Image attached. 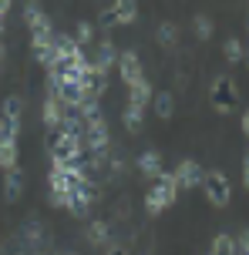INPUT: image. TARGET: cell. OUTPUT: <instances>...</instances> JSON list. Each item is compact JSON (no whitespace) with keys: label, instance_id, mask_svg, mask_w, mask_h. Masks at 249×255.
<instances>
[{"label":"cell","instance_id":"6da1fadb","mask_svg":"<svg viewBox=\"0 0 249 255\" xmlns=\"http://www.w3.org/2000/svg\"><path fill=\"white\" fill-rule=\"evenodd\" d=\"M175 198H179L175 175H172V171H162L155 178V185L148 188V195H145V212H148V215H162L169 205H175Z\"/></svg>","mask_w":249,"mask_h":255},{"label":"cell","instance_id":"7a4b0ae2","mask_svg":"<svg viewBox=\"0 0 249 255\" xmlns=\"http://www.w3.org/2000/svg\"><path fill=\"white\" fill-rule=\"evenodd\" d=\"M47 151H51V161H57V165H71V161H81L84 141L67 138L64 131H51V134H47Z\"/></svg>","mask_w":249,"mask_h":255},{"label":"cell","instance_id":"3957f363","mask_svg":"<svg viewBox=\"0 0 249 255\" xmlns=\"http://www.w3.org/2000/svg\"><path fill=\"white\" fill-rule=\"evenodd\" d=\"M202 188H206V198H209L216 208H226V205L233 202V185H229V178H226V171H219V168L206 171Z\"/></svg>","mask_w":249,"mask_h":255},{"label":"cell","instance_id":"277c9868","mask_svg":"<svg viewBox=\"0 0 249 255\" xmlns=\"http://www.w3.org/2000/svg\"><path fill=\"white\" fill-rule=\"evenodd\" d=\"M209 98H212V108H216L219 115H229V111L239 104V91H236V84H233V77H226V74L216 77Z\"/></svg>","mask_w":249,"mask_h":255},{"label":"cell","instance_id":"5b68a950","mask_svg":"<svg viewBox=\"0 0 249 255\" xmlns=\"http://www.w3.org/2000/svg\"><path fill=\"white\" fill-rule=\"evenodd\" d=\"M20 111H24V101L10 94L3 101V111H0V141H17V131H20Z\"/></svg>","mask_w":249,"mask_h":255},{"label":"cell","instance_id":"8992f818","mask_svg":"<svg viewBox=\"0 0 249 255\" xmlns=\"http://www.w3.org/2000/svg\"><path fill=\"white\" fill-rule=\"evenodd\" d=\"M135 17H138V3L135 0H115L111 7H105L98 13L101 24H131Z\"/></svg>","mask_w":249,"mask_h":255},{"label":"cell","instance_id":"52a82bcc","mask_svg":"<svg viewBox=\"0 0 249 255\" xmlns=\"http://www.w3.org/2000/svg\"><path fill=\"white\" fill-rule=\"evenodd\" d=\"M94 195H98V185H94V178H84L78 188L67 195V212H74V215H84V212L91 208Z\"/></svg>","mask_w":249,"mask_h":255},{"label":"cell","instance_id":"ba28073f","mask_svg":"<svg viewBox=\"0 0 249 255\" xmlns=\"http://www.w3.org/2000/svg\"><path fill=\"white\" fill-rule=\"evenodd\" d=\"M118 71H121V81L125 84H138V81H145V71H142V57H138V51H118Z\"/></svg>","mask_w":249,"mask_h":255},{"label":"cell","instance_id":"9c48e42d","mask_svg":"<svg viewBox=\"0 0 249 255\" xmlns=\"http://www.w3.org/2000/svg\"><path fill=\"white\" fill-rule=\"evenodd\" d=\"M84 148H91L94 154H101L108 148V121H105V115L84 125Z\"/></svg>","mask_w":249,"mask_h":255},{"label":"cell","instance_id":"30bf717a","mask_svg":"<svg viewBox=\"0 0 249 255\" xmlns=\"http://www.w3.org/2000/svg\"><path fill=\"white\" fill-rule=\"evenodd\" d=\"M172 175H175V185H179V188H199V185H202V178H206L202 165H199V161H192V158L179 161V168H175Z\"/></svg>","mask_w":249,"mask_h":255},{"label":"cell","instance_id":"8fae6325","mask_svg":"<svg viewBox=\"0 0 249 255\" xmlns=\"http://www.w3.org/2000/svg\"><path fill=\"white\" fill-rule=\"evenodd\" d=\"M115 64H118V47L105 37L101 44H98V54L91 57V71H94V74H105L108 77V71H111Z\"/></svg>","mask_w":249,"mask_h":255},{"label":"cell","instance_id":"7c38bea8","mask_svg":"<svg viewBox=\"0 0 249 255\" xmlns=\"http://www.w3.org/2000/svg\"><path fill=\"white\" fill-rule=\"evenodd\" d=\"M40 118H44L47 131H57V128H61V121H64V104L47 94V98H44V108H40Z\"/></svg>","mask_w":249,"mask_h":255},{"label":"cell","instance_id":"4fadbf2b","mask_svg":"<svg viewBox=\"0 0 249 255\" xmlns=\"http://www.w3.org/2000/svg\"><path fill=\"white\" fill-rule=\"evenodd\" d=\"M138 171H142L145 178H158L165 168H162V154L155 151V148H148V151L138 154Z\"/></svg>","mask_w":249,"mask_h":255},{"label":"cell","instance_id":"5bb4252c","mask_svg":"<svg viewBox=\"0 0 249 255\" xmlns=\"http://www.w3.org/2000/svg\"><path fill=\"white\" fill-rule=\"evenodd\" d=\"M20 191H24V171H20V168H10V171L3 175V198H7V202H17Z\"/></svg>","mask_w":249,"mask_h":255},{"label":"cell","instance_id":"9a60e30c","mask_svg":"<svg viewBox=\"0 0 249 255\" xmlns=\"http://www.w3.org/2000/svg\"><path fill=\"white\" fill-rule=\"evenodd\" d=\"M24 20H27V27H30V34H37V30H51V17L40 10L37 3H27V7H24Z\"/></svg>","mask_w":249,"mask_h":255},{"label":"cell","instance_id":"2e32d148","mask_svg":"<svg viewBox=\"0 0 249 255\" xmlns=\"http://www.w3.org/2000/svg\"><path fill=\"white\" fill-rule=\"evenodd\" d=\"M152 108H155V115L162 118V121H169V118L175 115V98H172L169 91H155V94H152Z\"/></svg>","mask_w":249,"mask_h":255},{"label":"cell","instance_id":"e0dca14e","mask_svg":"<svg viewBox=\"0 0 249 255\" xmlns=\"http://www.w3.org/2000/svg\"><path fill=\"white\" fill-rule=\"evenodd\" d=\"M88 242H94V245H111V225H108L105 218H94L91 225H88Z\"/></svg>","mask_w":249,"mask_h":255},{"label":"cell","instance_id":"ac0fdd59","mask_svg":"<svg viewBox=\"0 0 249 255\" xmlns=\"http://www.w3.org/2000/svg\"><path fill=\"white\" fill-rule=\"evenodd\" d=\"M121 125L128 128V131H138V128L145 125V108H138V104H125V108H121Z\"/></svg>","mask_w":249,"mask_h":255},{"label":"cell","instance_id":"d6986e66","mask_svg":"<svg viewBox=\"0 0 249 255\" xmlns=\"http://www.w3.org/2000/svg\"><path fill=\"white\" fill-rule=\"evenodd\" d=\"M152 84L148 81H138V84H131L128 88V104H138V108H145V104H152Z\"/></svg>","mask_w":249,"mask_h":255},{"label":"cell","instance_id":"ffe728a7","mask_svg":"<svg viewBox=\"0 0 249 255\" xmlns=\"http://www.w3.org/2000/svg\"><path fill=\"white\" fill-rule=\"evenodd\" d=\"M223 54H226V61H229V64H239V61H246V44H243L239 37H229L223 44Z\"/></svg>","mask_w":249,"mask_h":255},{"label":"cell","instance_id":"44dd1931","mask_svg":"<svg viewBox=\"0 0 249 255\" xmlns=\"http://www.w3.org/2000/svg\"><path fill=\"white\" fill-rule=\"evenodd\" d=\"M239 249H236V239H233V235H216V239H212V249H209V255H236Z\"/></svg>","mask_w":249,"mask_h":255},{"label":"cell","instance_id":"7402d4cb","mask_svg":"<svg viewBox=\"0 0 249 255\" xmlns=\"http://www.w3.org/2000/svg\"><path fill=\"white\" fill-rule=\"evenodd\" d=\"M155 37H158L162 47H175V40H179V27L172 24V20H162L158 30H155Z\"/></svg>","mask_w":249,"mask_h":255},{"label":"cell","instance_id":"603a6c76","mask_svg":"<svg viewBox=\"0 0 249 255\" xmlns=\"http://www.w3.org/2000/svg\"><path fill=\"white\" fill-rule=\"evenodd\" d=\"M0 168L3 171L17 168V141H0Z\"/></svg>","mask_w":249,"mask_h":255},{"label":"cell","instance_id":"cb8c5ba5","mask_svg":"<svg viewBox=\"0 0 249 255\" xmlns=\"http://www.w3.org/2000/svg\"><path fill=\"white\" fill-rule=\"evenodd\" d=\"M192 30H196V37H212V30H216V27H212V17L209 13H196V17H192Z\"/></svg>","mask_w":249,"mask_h":255},{"label":"cell","instance_id":"d4e9b609","mask_svg":"<svg viewBox=\"0 0 249 255\" xmlns=\"http://www.w3.org/2000/svg\"><path fill=\"white\" fill-rule=\"evenodd\" d=\"M94 40V24L91 20H78V30H74V44L84 47V44H91Z\"/></svg>","mask_w":249,"mask_h":255},{"label":"cell","instance_id":"484cf974","mask_svg":"<svg viewBox=\"0 0 249 255\" xmlns=\"http://www.w3.org/2000/svg\"><path fill=\"white\" fill-rule=\"evenodd\" d=\"M27 239H30V245L40 242V225H37V222H30V225H27Z\"/></svg>","mask_w":249,"mask_h":255},{"label":"cell","instance_id":"4316f807","mask_svg":"<svg viewBox=\"0 0 249 255\" xmlns=\"http://www.w3.org/2000/svg\"><path fill=\"white\" fill-rule=\"evenodd\" d=\"M105 255H128V245H121V242H111L108 245V252Z\"/></svg>","mask_w":249,"mask_h":255},{"label":"cell","instance_id":"83f0119b","mask_svg":"<svg viewBox=\"0 0 249 255\" xmlns=\"http://www.w3.org/2000/svg\"><path fill=\"white\" fill-rule=\"evenodd\" d=\"M10 0H0V34H3V17H7V13H10Z\"/></svg>","mask_w":249,"mask_h":255},{"label":"cell","instance_id":"f1b7e54d","mask_svg":"<svg viewBox=\"0 0 249 255\" xmlns=\"http://www.w3.org/2000/svg\"><path fill=\"white\" fill-rule=\"evenodd\" d=\"M236 249H243V255H249V229L239 235V245H236Z\"/></svg>","mask_w":249,"mask_h":255},{"label":"cell","instance_id":"f546056e","mask_svg":"<svg viewBox=\"0 0 249 255\" xmlns=\"http://www.w3.org/2000/svg\"><path fill=\"white\" fill-rule=\"evenodd\" d=\"M243 185L249 188V151L243 154Z\"/></svg>","mask_w":249,"mask_h":255},{"label":"cell","instance_id":"4dcf8cb0","mask_svg":"<svg viewBox=\"0 0 249 255\" xmlns=\"http://www.w3.org/2000/svg\"><path fill=\"white\" fill-rule=\"evenodd\" d=\"M243 134H246V138H249V108H246V111H243Z\"/></svg>","mask_w":249,"mask_h":255},{"label":"cell","instance_id":"1f68e13d","mask_svg":"<svg viewBox=\"0 0 249 255\" xmlns=\"http://www.w3.org/2000/svg\"><path fill=\"white\" fill-rule=\"evenodd\" d=\"M3 57H7V44L0 40V64H3Z\"/></svg>","mask_w":249,"mask_h":255},{"label":"cell","instance_id":"d6a6232c","mask_svg":"<svg viewBox=\"0 0 249 255\" xmlns=\"http://www.w3.org/2000/svg\"><path fill=\"white\" fill-rule=\"evenodd\" d=\"M246 64H249V47H246Z\"/></svg>","mask_w":249,"mask_h":255},{"label":"cell","instance_id":"836d02e7","mask_svg":"<svg viewBox=\"0 0 249 255\" xmlns=\"http://www.w3.org/2000/svg\"><path fill=\"white\" fill-rule=\"evenodd\" d=\"M54 255H67V252H54Z\"/></svg>","mask_w":249,"mask_h":255}]
</instances>
